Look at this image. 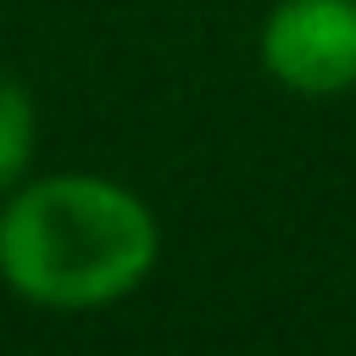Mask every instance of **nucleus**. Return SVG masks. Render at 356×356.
Masks as SVG:
<instances>
[{"instance_id": "f257e3e1", "label": "nucleus", "mask_w": 356, "mask_h": 356, "mask_svg": "<svg viewBox=\"0 0 356 356\" xmlns=\"http://www.w3.org/2000/svg\"><path fill=\"white\" fill-rule=\"evenodd\" d=\"M150 206L100 172H50L6 189L0 278L44 312H95L134 295L156 267Z\"/></svg>"}, {"instance_id": "f03ea898", "label": "nucleus", "mask_w": 356, "mask_h": 356, "mask_svg": "<svg viewBox=\"0 0 356 356\" xmlns=\"http://www.w3.org/2000/svg\"><path fill=\"white\" fill-rule=\"evenodd\" d=\"M261 67L312 100L356 89V0H278L261 22Z\"/></svg>"}, {"instance_id": "7ed1b4c3", "label": "nucleus", "mask_w": 356, "mask_h": 356, "mask_svg": "<svg viewBox=\"0 0 356 356\" xmlns=\"http://www.w3.org/2000/svg\"><path fill=\"white\" fill-rule=\"evenodd\" d=\"M33 145H39V106H33L28 83L0 67V195L28 178Z\"/></svg>"}]
</instances>
